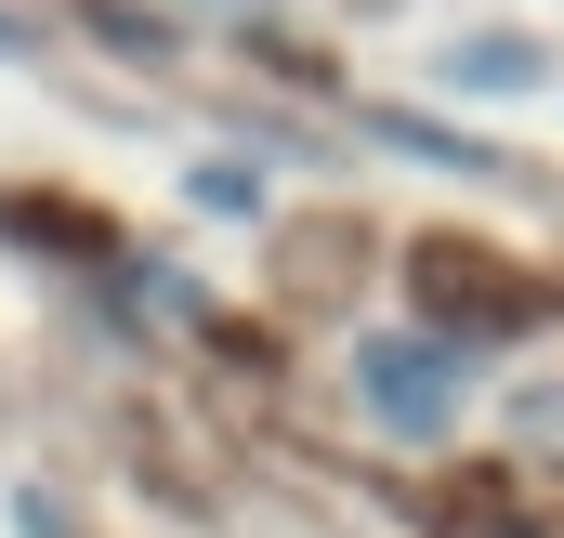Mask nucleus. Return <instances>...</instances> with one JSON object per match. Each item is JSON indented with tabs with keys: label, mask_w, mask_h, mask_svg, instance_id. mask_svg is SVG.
Masks as SVG:
<instances>
[{
	"label": "nucleus",
	"mask_w": 564,
	"mask_h": 538,
	"mask_svg": "<svg viewBox=\"0 0 564 538\" xmlns=\"http://www.w3.org/2000/svg\"><path fill=\"white\" fill-rule=\"evenodd\" d=\"M552 79H564V53L539 26H446L433 40V93H459V106H525Z\"/></svg>",
	"instance_id": "obj_2"
},
{
	"label": "nucleus",
	"mask_w": 564,
	"mask_h": 538,
	"mask_svg": "<svg viewBox=\"0 0 564 538\" xmlns=\"http://www.w3.org/2000/svg\"><path fill=\"white\" fill-rule=\"evenodd\" d=\"M341 381H355V407H368V433H394V446H446L459 407H473V355H459L446 329H368Z\"/></svg>",
	"instance_id": "obj_1"
},
{
	"label": "nucleus",
	"mask_w": 564,
	"mask_h": 538,
	"mask_svg": "<svg viewBox=\"0 0 564 538\" xmlns=\"http://www.w3.org/2000/svg\"><path fill=\"white\" fill-rule=\"evenodd\" d=\"M263 197H276V184H263L250 158H197V211H250V224H263Z\"/></svg>",
	"instance_id": "obj_3"
}]
</instances>
